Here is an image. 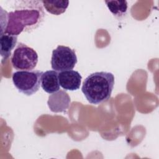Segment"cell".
Listing matches in <instances>:
<instances>
[{
    "label": "cell",
    "mask_w": 159,
    "mask_h": 159,
    "mask_svg": "<svg viewBox=\"0 0 159 159\" xmlns=\"http://www.w3.org/2000/svg\"><path fill=\"white\" fill-rule=\"evenodd\" d=\"M41 3L39 1H20L18 9L7 13L6 27L2 33L18 36L24 30L38 27L44 17Z\"/></svg>",
    "instance_id": "6da1fadb"
},
{
    "label": "cell",
    "mask_w": 159,
    "mask_h": 159,
    "mask_svg": "<svg viewBox=\"0 0 159 159\" xmlns=\"http://www.w3.org/2000/svg\"><path fill=\"white\" fill-rule=\"evenodd\" d=\"M115 78L112 73L95 72L84 80L81 91L89 103L97 105L111 98Z\"/></svg>",
    "instance_id": "7a4b0ae2"
},
{
    "label": "cell",
    "mask_w": 159,
    "mask_h": 159,
    "mask_svg": "<svg viewBox=\"0 0 159 159\" xmlns=\"http://www.w3.org/2000/svg\"><path fill=\"white\" fill-rule=\"evenodd\" d=\"M42 74L39 70H20L14 72L12 78L14 85L20 93L31 96L39 89Z\"/></svg>",
    "instance_id": "3957f363"
},
{
    "label": "cell",
    "mask_w": 159,
    "mask_h": 159,
    "mask_svg": "<svg viewBox=\"0 0 159 159\" xmlns=\"http://www.w3.org/2000/svg\"><path fill=\"white\" fill-rule=\"evenodd\" d=\"M37 62L38 54L36 51L23 43H19L11 58L14 68L20 71L32 70Z\"/></svg>",
    "instance_id": "277c9868"
},
{
    "label": "cell",
    "mask_w": 159,
    "mask_h": 159,
    "mask_svg": "<svg viewBox=\"0 0 159 159\" xmlns=\"http://www.w3.org/2000/svg\"><path fill=\"white\" fill-rule=\"evenodd\" d=\"M77 63V57L74 50L69 47L58 45L52 52V68L57 71L73 70Z\"/></svg>",
    "instance_id": "5b68a950"
},
{
    "label": "cell",
    "mask_w": 159,
    "mask_h": 159,
    "mask_svg": "<svg viewBox=\"0 0 159 159\" xmlns=\"http://www.w3.org/2000/svg\"><path fill=\"white\" fill-rule=\"evenodd\" d=\"M82 77L79 72L73 70L60 71L58 80L60 86L65 90L75 91L80 88Z\"/></svg>",
    "instance_id": "8992f818"
},
{
    "label": "cell",
    "mask_w": 159,
    "mask_h": 159,
    "mask_svg": "<svg viewBox=\"0 0 159 159\" xmlns=\"http://www.w3.org/2000/svg\"><path fill=\"white\" fill-rule=\"evenodd\" d=\"M47 103L50 109L52 112H64L69 107L70 98L65 91L59 90L48 97Z\"/></svg>",
    "instance_id": "52a82bcc"
},
{
    "label": "cell",
    "mask_w": 159,
    "mask_h": 159,
    "mask_svg": "<svg viewBox=\"0 0 159 159\" xmlns=\"http://www.w3.org/2000/svg\"><path fill=\"white\" fill-rule=\"evenodd\" d=\"M41 86L48 94H53L60 89L58 73L55 70H48L43 73L41 77Z\"/></svg>",
    "instance_id": "ba28073f"
},
{
    "label": "cell",
    "mask_w": 159,
    "mask_h": 159,
    "mask_svg": "<svg viewBox=\"0 0 159 159\" xmlns=\"http://www.w3.org/2000/svg\"><path fill=\"white\" fill-rule=\"evenodd\" d=\"M17 40V35H14L6 33L0 35L1 55L2 60H6L11 54V52L15 47Z\"/></svg>",
    "instance_id": "9c48e42d"
},
{
    "label": "cell",
    "mask_w": 159,
    "mask_h": 159,
    "mask_svg": "<svg viewBox=\"0 0 159 159\" xmlns=\"http://www.w3.org/2000/svg\"><path fill=\"white\" fill-rule=\"evenodd\" d=\"M42 5L46 11L54 15H60L65 12L67 9L68 1H42Z\"/></svg>",
    "instance_id": "30bf717a"
},
{
    "label": "cell",
    "mask_w": 159,
    "mask_h": 159,
    "mask_svg": "<svg viewBox=\"0 0 159 159\" xmlns=\"http://www.w3.org/2000/svg\"><path fill=\"white\" fill-rule=\"evenodd\" d=\"M109 11L117 17L123 16L127 12V2L126 1H106Z\"/></svg>",
    "instance_id": "8fae6325"
}]
</instances>
